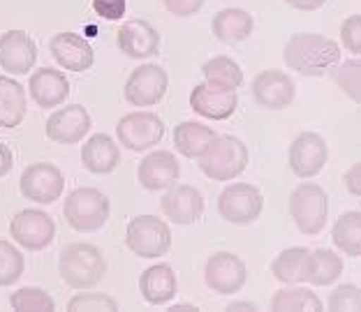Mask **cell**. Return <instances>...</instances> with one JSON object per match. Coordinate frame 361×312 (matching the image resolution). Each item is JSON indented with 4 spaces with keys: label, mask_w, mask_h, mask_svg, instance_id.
Returning <instances> with one entry per match:
<instances>
[{
    "label": "cell",
    "mask_w": 361,
    "mask_h": 312,
    "mask_svg": "<svg viewBox=\"0 0 361 312\" xmlns=\"http://www.w3.org/2000/svg\"><path fill=\"white\" fill-rule=\"evenodd\" d=\"M93 12L106 21H118L128 12V0H93Z\"/></svg>",
    "instance_id": "cell-39"
},
{
    "label": "cell",
    "mask_w": 361,
    "mask_h": 312,
    "mask_svg": "<svg viewBox=\"0 0 361 312\" xmlns=\"http://www.w3.org/2000/svg\"><path fill=\"white\" fill-rule=\"evenodd\" d=\"M169 312H197V306H190V303H178V306H171Z\"/></svg>",
    "instance_id": "cell-45"
},
{
    "label": "cell",
    "mask_w": 361,
    "mask_h": 312,
    "mask_svg": "<svg viewBox=\"0 0 361 312\" xmlns=\"http://www.w3.org/2000/svg\"><path fill=\"white\" fill-rule=\"evenodd\" d=\"M271 310H276V312H294V310L322 312L324 303L313 289H308V287L285 285V289L276 292L274 297H271Z\"/></svg>",
    "instance_id": "cell-29"
},
{
    "label": "cell",
    "mask_w": 361,
    "mask_h": 312,
    "mask_svg": "<svg viewBox=\"0 0 361 312\" xmlns=\"http://www.w3.org/2000/svg\"><path fill=\"white\" fill-rule=\"evenodd\" d=\"M59 273L72 289H93L106 273V259L93 243H70L59 254Z\"/></svg>",
    "instance_id": "cell-2"
},
{
    "label": "cell",
    "mask_w": 361,
    "mask_h": 312,
    "mask_svg": "<svg viewBox=\"0 0 361 312\" xmlns=\"http://www.w3.org/2000/svg\"><path fill=\"white\" fill-rule=\"evenodd\" d=\"M176 273L169 264H153L139 275V292L149 306H167L176 297Z\"/></svg>",
    "instance_id": "cell-24"
},
{
    "label": "cell",
    "mask_w": 361,
    "mask_h": 312,
    "mask_svg": "<svg viewBox=\"0 0 361 312\" xmlns=\"http://www.w3.org/2000/svg\"><path fill=\"white\" fill-rule=\"evenodd\" d=\"M63 190H65V176L51 162L28 164L19 178V192L23 194V199L42 204V206L61 199Z\"/></svg>",
    "instance_id": "cell-11"
},
{
    "label": "cell",
    "mask_w": 361,
    "mask_h": 312,
    "mask_svg": "<svg viewBox=\"0 0 361 312\" xmlns=\"http://www.w3.org/2000/svg\"><path fill=\"white\" fill-rule=\"evenodd\" d=\"M326 306L331 312H361V289L352 282L334 287Z\"/></svg>",
    "instance_id": "cell-37"
},
{
    "label": "cell",
    "mask_w": 361,
    "mask_h": 312,
    "mask_svg": "<svg viewBox=\"0 0 361 312\" xmlns=\"http://www.w3.org/2000/svg\"><path fill=\"white\" fill-rule=\"evenodd\" d=\"M116 312L121 310L118 301L102 292H81L68 301V312Z\"/></svg>",
    "instance_id": "cell-36"
},
{
    "label": "cell",
    "mask_w": 361,
    "mask_h": 312,
    "mask_svg": "<svg viewBox=\"0 0 361 312\" xmlns=\"http://www.w3.org/2000/svg\"><path fill=\"white\" fill-rule=\"evenodd\" d=\"M180 178V162L171 151H151L137 164V180L149 192H165Z\"/></svg>",
    "instance_id": "cell-17"
},
{
    "label": "cell",
    "mask_w": 361,
    "mask_h": 312,
    "mask_svg": "<svg viewBox=\"0 0 361 312\" xmlns=\"http://www.w3.org/2000/svg\"><path fill=\"white\" fill-rule=\"evenodd\" d=\"M10 236L19 248L28 252H39L49 248L56 238V223L47 211L23 208L12 218Z\"/></svg>",
    "instance_id": "cell-10"
},
{
    "label": "cell",
    "mask_w": 361,
    "mask_h": 312,
    "mask_svg": "<svg viewBox=\"0 0 361 312\" xmlns=\"http://www.w3.org/2000/svg\"><path fill=\"white\" fill-rule=\"evenodd\" d=\"M343 257L329 248H317L308 252L306 261V282L315 287H329L343 275Z\"/></svg>",
    "instance_id": "cell-28"
},
{
    "label": "cell",
    "mask_w": 361,
    "mask_h": 312,
    "mask_svg": "<svg viewBox=\"0 0 361 312\" xmlns=\"http://www.w3.org/2000/svg\"><path fill=\"white\" fill-rule=\"evenodd\" d=\"M23 254L14 243L0 238V287H12L23 275Z\"/></svg>",
    "instance_id": "cell-34"
},
{
    "label": "cell",
    "mask_w": 361,
    "mask_h": 312,
    "mask_svg": "<svg viewBox=\"0 0 361 312\" xmlns=\"http://www.w3.org/2000/svg\"><path fill=\"white\" fill-rule=\"evenodd\" d=\"M12 167H14V155L10 151V146H5L0 142V178L10 174Z\"/></svg>",
    "instance_id": "cell-42"
},
{
    "label": "cell",
    "mask_w": 361,
    "mask_h": 312,
    "mask_svg": "<svg viewBox=\"0 0 361 312\" xmlns=\"http://www.w3.org/2000/svg\"><path fill=\"white\" fill-rule=\"evenodd\" d=\"M236 106H239L236 88L207 81V84L195 86L190 93V109L207 120H227L229 116H234Z\"/></svg>",
    "instance_id": "cell-16"
},
{
    "label": "cell",
    "mask_w": 361,
    "mask_h": 312,
    "mask_svg": "<svg viewBox=\"0 0 361 312\" xmlns=\"http://www.w3.org/2000/svg\"><path fill=\"white\" fill-rule=\"evenodd\" d=\"M308 248H287L271 261V273L281 285H303L306 282Z\"/></svg>",
    "instance_id": "cell-31"
},
{
    "label": "cell",
    "mask_w": 361,
    "mask_h": 312,
    "mask_svg": "<svg viewBox=\"0 0 361 312\" xmlns=\"http://www.w3.org/2000/svg\"><path fill=\"white\" fill-rule=\"evenodd\" d=\"M118 162H121L118 144L109 135L97 132L93 137H88L86 144L81 146V164H84L88 174L106 176L118 167Z\"/></svg>",
    "instance_id": "cell-23"
},
{
    "label": "cell",
    "mask_w": 361,
    "mask_h": 312,
    "mask_svg": "<svg viewBox=\"0 0 361 312\" xmlns=\"http://www.w3.org/2000/svg\"><path fill=\"white\" fill-rule=\"evenodd\" d=\"M169 88V75L162 65L155 63H144L130 72V77L126 79V88H123V95L130 106H139V109H146V106H155L165 100Z\"/></svg>",
    "instance_id": "cell-9"
},
{
    "label": "cell",
    "mask_w": 361,
    "mask_h": 312,
    "mask_svg": "<svg viewBox=\"0 0 361 312\" xmlns=\"http://www.w3.org/2000/svg\"><path fill=\"white\" fill-rule=\"evenodd\" d=\"M343 183H345V190L352 196H359L361 199V160L352 164L345 174H343Z\"/></svg>",
    "instance_id": "cell-41"
},
{
    "label": "cell",
    "mask_w": 361,
    "mask_h": 312,
    "mask_svg": "<svg viewBox=\"0 0 361 312\" xmlns=\"http://www.w3.org/2000/svg\"><path fill=\"white\" fill-rule=\"evenodd\" d=\"M283 61L303 77H322L341 61V46L317 32H297L287 39Z\"/></svg>",
    "instance_id": "cell-1"
},
{
    "label": "cell",
    "mask_w": 361,
    "mask_h": 312,
    "mask_svg": "<svg viewBox=\"0 0 361 312\" xmlns=\"http://www.w3.org/2000/svg\"><path fill=\"white\" fill-rule=\"evenodd\" d=\"M28 111L26 90L12 77H0V127H19Z\"/></svg>",
    "instance_id": "cell-26"
},
{
    "label": "cell",
    "mask_w": 361,
    "mask_h": 312,
    "mask_svg": "<svg viewBox=\"0 0 361 312\" xmlns=\"http://www.w3.org/2000/svg\"><path fill=\"white\" fill-rule=\"evenodd\" d=\"M165 137V123L153 111L137 109L126 113L116 123V139L133 153H146L158 146Z\"/></svg>",
    "instance_id": "cell-7"
},
{
    "label": "cell",
    "mask_w": 361,
    "mask_h": 312,
    "mask_svg": "<svg viewBox=\"0 0 361 312\" xmlns=\"http://www.w3.org/2000/svg\"><path fill=\"white\" fill-rule=\"evenodd\" d=\"M167 223L190 227L204 216V196L195 185H171L160 199Z\"/></svg>",
    "instance_id": "cell-19"
},
{
    "label": "cell",
    "mask_w": 361,
    "mask_h": 312,
    "mask_svg": "<svg viewBox=\"0 0 361 312\" xmlns=\"http://www.w3.org/2000/svg\"><path fill=\"white\" fill-rule=\"evenodd\" d=\"M255 28V19L250 12L241 10V7H225L220 10L211 21V30L216 39L223 44H239L248 39Z\"/></svg>",
    "instance_id": "cell-25"
},
{
    "label": "cell",
    "mask_w": 361,
    "mask_h": 312,
    "mask_svg": "<svg viewBox=\"0 0 361 312\" xmlns=\"http://www.w3.org/2000/svg\"><path fill=\"white\" fill-rule=\"evenodd\" d=\"M248 146L234 135H216L209 149L197 162V167L209 180H234L248 167Z\"/></svg>",
    "instance_id": "cell-3"
},
{
    "label": "cell",
    "mask_w": 361,
    "mask_h": 312,
    "mask_svg": "<svg viewBox=\"0 0 361 312\" xmlns=\"http://www.w3.org/2000/svg\"><path fill=\"white\" fill-rule=\"evenodd\" d=\"M285 3L299 12H315L322 5H326V0H285Z\"/></svg>",
    "instance_id": "cell-43"
},
{
    "label": "cell",
    "mask_w": 361,
    "mask_h": 312,
    "mask_svg": "<svg viewBox=\"0 0 361 312\" xmlns=\"http://www.w3.org/2000/svg\"><path fill=\"white\" fill-rule=\"evenodd\" d=\"M326 160H329L326 139L317 132H310V130L294 137V142L290 144V153H287L292 174L301 180L315 178L324 169Z\"/></svg>",
    "instance_id": "cell-13"
},
{
    "label": "cell",
    "mask_w": 361,
    "mask_h": 312,
    "mask_svg": "<svg viewBox=\"0 0 361 312\" xmlns=\"http://www.w3.org/2000/svg\"><path fill=\"white\" fill-rule=\"evenodd\" d=\"M118 49L130 58L146 61L158 56L160 51V35L149 21L144 19H130L118 28L116 35Z\"/></svg>",
    "instance_id": "cell-21"
},
{
    "label": "cell",
    "mask_w": 361,
    "mask_h": 312,
    "mask_svg": "<svg viewBox=\"0 0 361 312\" xmlns=\"http://www.w3.org/2000/svg\"><path fill=\"white\" fill-rule=\"evenodd\" d=\"M331 241L338 252L348 257H361V211H348L336 218Z\"/></svg>",
    "instance_id": "cell-30"
},
{
    "label": "cell",
    "mask_w": 361,
    "mask_h": 312,
    "mask_svg": "<svg viewBox=\"0 0 361 312\" xmlns=\"http://www.w3.org/2000/svg\"><path fill=\"white\" fill-rule=\"evenodd\" d=\"M10 306L16 312H54L56 301L39 287H21L10 294Z\"/></svg>",
    "instance_id": "cell-33"
},
{
    "label": "cell",
    "mask_w": 361,
    "mask_h": 312,
    "mask_svg": "<svg viewBox=\"0 0 361 312\" xmlns=\"http://www.w3.org/2000/svg\"><path fill=\"white\" fill-rule=\"evenodd\" d=\"M252 100L264 109L281 111L297 100V86L292 77L283 70H262L250 84Z\"/></svg>",
    "instance_id": "cell-15"
},
{
    "label": "cell",
    "mask_w": 361,
    "mask_h": 312,
    "mask_svg": "<svg viewBox=\"0 0 361 312\" xmlns=\"http://www.w3.org/2000/svg\"><path fill=\"white\" fill-rule=\"evenodd\" d=\"M336 86L361 106V58H350L334 70Z\"/></svg>",
    "instance_id": "cell-35"
},
{
    "label": "cell",
    "mask_w": 361,
    "mask_h": 312,
    "mask_svg": "<svg viewBox=\"0 0 361 312\" xmlns=\"http://www.w3.org/2000/svg\"><path fill=\"white\" fill-rule=\"evenodd\" d=\"M37 63V44L26 30H7L0 35V70L28 75Z\"/></svg>",
    "instance_id": "cell-20"
},
{
    "label": "cell",
    "mask_w": 361,
    "mask_h": 312,
    "mask_svg": "<svg viewBox=\"0 0 361 312\" xmlns=\"http://www.w3.org/2000/svg\"><path fill=\"white\" fill-rule=\"evenodd\" d=\"M225 310L227 312H241V310L252 312V310H257V306H255V303H248V301H234V303H229Z\"/></svg>",
    "instance_id": "cell-44"
},
{
    "label": "cell",
    "mask_w": 361,
    "mask_h": 312,
    "mask_svg": "<svg viewBox=\"0 0 361 312\" xmlns=\"http://www.w3.org/2000/svg\"><path fill=\"white\" fill-rule=\"evenodd\" d=\"M128 250L142 259H158L171 250V229L162 218L137 216L126 227Z\"/></svg>",
    "instance_id": "cell-6"
},
{
    "label": "cell",
    "mask_w": 361,
    "mask_h": 312,
    "mask_svg": "<svg viewBox=\"0 0 361 312\" xmlns=\"http://www.w3.org/2000/svg\"><path fill=\"white\" fill-rule=\"evenodd\" d=\"M290 218L303 236L322 234L329 220V196L317 183H301L290 194Z\"/></svg>",
    "instance_id": "cell-5"
},
{
    "label": "cell",
    "mask_w": 361,
    "mask_h": 312,
    "mask_svg": "<svg viewBox=\"0 0 361 312\" xmlns=\"http://www.w3.org/2000/svg\"><path fill=\"white\" fill-rule=\"evenodd\" d=\"M207 0H162V5H165V10L174 16H195L202 12V7Z\"/></svg>",
    "instance_id": "cell-40"
},
{
    "label": "cell",
    "mask_w": 361,
    "mask_h": 312,
    "mask_svg": "<svg viewBox=\"0 0 361 312\" xmlns=\"http://www.w3.org/2000/svg\"><path fill=\"white\" fill-rule=\"evenodd\" d=\"M245 280H248V268H245V261L234 252H216L204 264V282L220 297L241 292Z\"/></svg>",
    "instance_id": "cell-12"
},
{
    "label": "cell",
    "mask_w": 361,
    "mask_h": 312,
    "mask_svg": "<svg viewBox=\"0 0 361 312\" xmlns=\"http://www.w3.org/2000/svg\"><path fill=\"white\" fill-rule=\"evenodd\" d=\"M216 135H218L216 130L204 125V123L183 120L174 127V149L183 155V158L200 160Z\"/></svg>",
    "instance_id": "cell-27"
},
{
    "label": "cell",
    "mask_w": 361,
    "mask_h": 312,
    "mask_svg": "<svg viewBox=\"0 0 361 312\" xmlns=\"http://www.w3.org/2000/svg\"><path fill=\"white\" fill-rule=\"evenodd\" d=\"M90 125H93V118H90L86 106L68 104V106L56 109L51 116L47 118L44 132L49 142L72 146V144L84 142L90 132Z\"/></svg>",
    "instance_id": "cell-14"
},
{
    "label": "cell",
    "mask_w": 361,
    "mask_h": 312,
    "mask_svg": "<svg viewBox=\"0 0 361 312\" xmlns=\"http://www.w3.org/2000/svg\"><path fill=\"white\" fill-rule=\"evenodd\" d=\"M264 211V196L252 183H229L218 196V213L229 225H252Z\"/></svg>",
    "instance_id": "cell-8"
},
{
    "label": "cell",
    "mask_w": 361,
    "mask_h": 312,
    "mask_svg": "<svg viewBox=\"0 0 361 312\" xmlns=\"http://www.w3.org/2000/svg\"><path fill=\"white\" fill-rule=\"evenodd\" d=\"M204 79L211 84H220L227 88H239L243 84V72L239 68V63L229 56H213L207 63L202 65Z\"/></svg>",
    "instance_id": "cell-32"
},
{
    "label": "cell",
    "mask_w": 361,
    "mask_h": 312,
    "mask_svg": "<svg viewBox=\"0 0 361 312\" xmlns=\"http://www.w3.org/2000/svg\"><path fill=\"white\" fill-rule=\"evenodd\" d=\"M30 97L39 109H56L70 97V81L56 68H39L28 81Z\"/></svg>",
    "instance_id": "cell-22"
},
{
    "label": "cell",
    "mask_w": 361,
    "mask_h": 312,
    "mask_svg": "<svg viewBox=\"0 0 361 312\" xmlns=\"http://www.w3.org/2000/svg\"><path fill=\"white\" fill-rule=\"evenodd\" d=\"M49 51L56 65H61L63 70L70 72H86L93 68L95 51L86 37H81L79 32L63 30L49 39Z\"/></svg>",
    "instance_id": "cell-18"
},
{
    "label": "cell",
    "mask_w": 361,
    "mask_h": 312,
    "mask_svg": "<svg viewBox=\"0 0 361 312\" xmlns=\"http://www.w3.org/2000/svg\"><path fill=\"white\" fill-rule=\"evenodd\" d=\"M111 216V201L97 187H75L63 201V218L75 232L93 234L106 225Z\"/></svg>",
    "instance_id": "cell-4"
},
{
    "label": "cell",
    "mask_w": 361,
    "mask_h": 312,
    "mask_svg": "<svg viewBox=\"0 0 361 312\" xmlns=\"http://www.w3.org/2000/svg\"><path fill=\"white\" fill-rule=\"evenodd\" d=\"M341 44L345 51L361 56V14H352L341 23Z\"/></svg>",
    "instance_id": "cell-38"
}]
</instances>
